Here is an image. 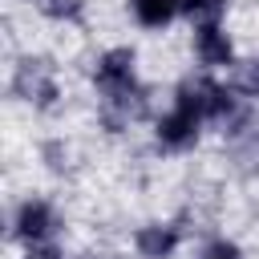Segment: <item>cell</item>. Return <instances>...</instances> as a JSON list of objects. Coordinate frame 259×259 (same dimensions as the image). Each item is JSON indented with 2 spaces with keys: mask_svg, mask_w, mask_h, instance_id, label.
<instances>
[{
  "mask_svg": "<svg viewBox=\"0 0 259 259\" xmlns=\"http://www.w3.org/2000/svg\"><path fill=\"white\" fill-rule=\"evenodd\" d=\"M36 4H40V12H49V16H77V12H81L77 0H36Z\"/></svg>",
  "mask_w": 259,
  "mask_h": 259,
  "instance_id": "cell-10",
  "label": "cell"
},
{
  "mask_svg": "<svg viewBox=\"0 0 259 259\" xmlns=\"http://www.w3.org/2000/svg\"><path fill=\"white\" fill-rule=\"evenodd\" d=\"M178 8H182L186 16H194V20H202V24H214V20L223 16L227 0H178Z\"/></svg>",
  "mask_w": 259,
  "mask_h": 259,
  "instance_id": "cell-8",
  "label": "cell"
},
{
  "mask_svg": "<svg viewBox=\"0 0 259 259\" xmlns=\"http://www.w3.org/2000/svg\"><path fill=\"white\" fill-rule=\"evenodd\" d=\"M235 89H239V93H251V97L259 93V57L235 65Z\"/></svg>",
  "mask_w": 259,
  "mask_h": 259,
  "instance_id": "cell-9",
  "label": "cell"
},
{
  "mask_svg": "<svg viewBox=\"0 0 259 259\" xmlns=\"http://www.w3.org/2000/svg\"><path fill=\"white\" fill-rule=\"evenodd\" d=\"M97 85H101V117L109 130H117L130 117L146 113V93L134 85V53L130 49H113L101 57L97 65Z\"/></svg>",
  "mask_w": 259,
  "mask_h": 259,
  "instance_id": "cell-1",
  "label": "cell"
},
{
  "mask_svg": "<svg viewBox=\"0 0 259 259\" xmlns=\"http://www.w3.org/2000/svg\"><path fill=\"white\" fill-rule=\"evenodd\" d=\"M174 243H178V231H170V227H142L138 231V251L146 259H166L174 251Z\"/></svg>",
  "mask_w": 259,
  "mask_h": 259,
  "instance_id": "cell-6",
  "label": "cell"
},
{
  "mask_svg": "<svg viewBox=\"0 0 259 259\" xmlns=\"http://www.w3.org/2000/svg\"><path fill=\"white\" fill-rule=\"evenodd\" d=\"M206 259H239V251H235L231 243H214V247L206 251Z\"/></svg>",
  "mask_w": 259,
  "mask_h": 259,
  "instance_id": "cell-12",
  "label": "cell"
},
{
  "mask_svg": "<svg viewBox=\"0 0 259 259\" xmlns=\"http://www.w3.org/2000/svg\"><path fill=\"white\" fill-rule=\"evenodd\" d=\"M12 89H16L24 101H36V105H53V97H57L53 65H49V61H40V57H24V61L16 65Z\"/></svg>",
  "mask_w": 259,
  "mask_h": 259,
  "instance_id": "cell-2",
  "label": "cell"
},
{
  "mask_svg": "<svg viewBox=\"0 0 259 259\" xmlns=\"http://www.w3.org/2000/svg\"><path fill=\"white\" fill-rule=\"evenodd\" d=\"M198 113L190 109V105H174V113H166L162 121H158V138H162V146H170V150H182V146H190L194 142V134H198Z\"/></svg>",
  "mask_w": 259,
  "mask_h": 259,
  "instance_id": "cell-3",
  "label": "cell"
},
{
  "mask_svg": "<svg viewBox=\"0 0 259 259\" xmlns=\"http://www.w3.org/2000/svg\"><path fill=\"white\" fill-rule=\"evenodd\" d=\"M134 12H138V20H142V24L162 28V24L178 12V0H134Z\"/></svg>",
  "mask_w": 259,
  "mask_h": 259,
  "instance_id": "cell-7",
  "label": "cell"
},
{
  "mask_svg": "<svg viewBox=\"0 0 259 259\" xmlns=\"http://www.w3.org/2000/svg\"><path fill=\"white\" fill-rule=\"evenodd\" d=\"M16 235L32 247V243H49L53 235V210L45 202H24L20 214H16Z\"/></svg>",
  "mask_w": 259,
  "mask_h": 259,
  "instance_id": "cell-4",
  "label": "cell"
},
{
  "mask_svg": "<svg viewBox=\"0 0 259 259\" xmlns=\"http://www.w3.org/2000/svg\"><path fill=\"white\" fill-rule=\"evenodd\" d=\"M81 259H105V255H81Z\"/></svg>",
  "mask_w": 259,
  "mask_h": 259,
  "instance_id": "cell-13",
  "label": "cell"
},
{
  "mask_svg": "<svg viewBox=\"0 0 259 259\" xmlns=\"http://www.w3.org/2000/svg\"><path fill=\"white\" fill-rule=\"evenodd\" d=\"M28 259H61V255H57L53 243H32V247H28Z\"/></svg>",
  "mask_w": 259,
  "mask_h": 259,
  "instance_id": "cell-11",
  "label": "cell"
},
{
  "mask_svg": "<svg viewBox=\"0 0 259 259\" xmlns=\"http://www.w3.org/2000/svg\"><path fill=\"white\" fill-rule=\"evenodd\" d=\"M194 45H198L202 65H231V40H227V32H219L214 24H202Z\"/></svg>",
  "mask_w": 259,
  "mask_h": 259,
  "instance_id": "cell-5",
  "label": "cell"
}]
</instances>
